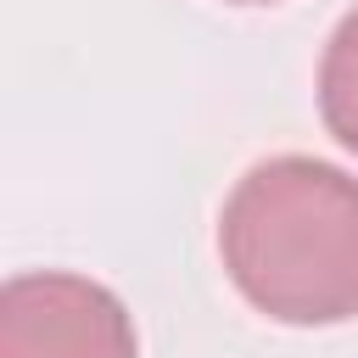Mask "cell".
I'll list each match as a JSON object with an SVG mask.
<instances>
[{
  "label": "cell",
  "instance_id": "cell-1",
  "mask_svg": "<svg viewBox=\"0 0 358 358\" xmlns=\"http://www.w3.org/2000/svg\"><path fill=\"white\" fill-rule=\"evenodd\" d=\"M218 257L280 324L358 319V179L319 157L257 162L218 213Z\"/></svg>",
  "mask_w": 358,
  "mask_h": 358
},
{
  "label": "cell",
  "instance_id": "cell-2",
  "mask_svg": "<svg viewBox=\"0 0 358 358\" xmlns=\"http://www.w3.org/2000/svg\"><path fill=\"white\" fill-rule=\"evenodd\" d=\"M0 358H140V341L106 285L34 268L0 285Z\"/></svg>",
  "mask_w": 358,
  "mask_h": 358
},
{
  "label": "cell",
  "instance_id": "cell-3",
  "mask_svg": "<svg viewBox=\"0 0 358 358\" xmlns=\"http://www.w3.org/2000/svg\"><path fill=\"white\" fill-rule=\"evenodd\" d=\"M319 117L358 157V6L336 22V34L319 56Z\"/></svg>",
  "mask_w": 358,
  "mask_h": 358
},
{
  "label": "cell",
  "instance_id": "cell-4",
  "mask_svg": "<svg viewBox=\"0 0 358 358\" xmlns=\"http://www.w3.org/2000/svg\"><path fill=\"white\" fill-rule=\"evenodd\" d=\"M235 6H274V0H235Z\"/></svg>",
  "mask_w": 358,
  "mask_h": 358
}]
</instances>
